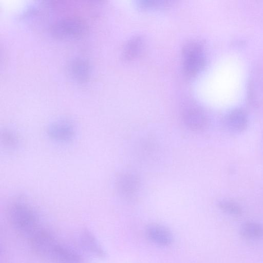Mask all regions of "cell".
<instances>
[{"mask_svg": "<svg viewBox=\"0 0 263 263\" xmlns=\"http://www.w3.org/2000/svg\"><path fill=\"white\" fill-rule=\"evenodd\" d=\"M1 140L5 146L10 147L16 146L18 143V139L15 134L6 130L1 134Z\"/></svg>", "mask_w": 263, "mask_h": 263, "instance_id": "2e32d148", "label": "cell"}, {"mask_svg": "<svg viewBox=\"0 0 263 263\" xmlns=\"http://www.w3.org/2000/svg\"><path fill=\"white\" fill-rule=\"evenodd\" d=\"M239 234L246 239H260L263 238V225L255 221H246L240 226Z\"/></svg>", "mask_w": 263, "mask_h": 263, "instance_id": "7c38bea8", "label": "cell"}, {"mask_svg": "<svg viewBox=\"0 0 263 263\" xmlns=\"http://www.w3.org/2000/svg\"><path fill=\"white\" fill-rule=\"evenodd\" d=\"M169 1H138L137 6L141 9L147 10L152 9L164 8L170 5Z\"/></svg>", "mask_w": 263, "mask_h": 263, "instance_id": "9a60e30c", "label": "cell"}, {"mask_svg": "<svg viewBox=\"0 0 263 263\" xmlns=\"http://www.w3.org/2000/svg\"><path fill=\"white\" fill-rule=\"evenodd\" d=\"M47 134L54 140L67 142L74 137L75 131L71 123L65 120H61L50 124L47 128Z\"/></svg>", "mask_w": 263, "mask_h": 263, "instance_id": "9c48e42d", "label": "cell"}, {"mask_svg": "<svg viewBox=\"0 0 263 263\" xmlns=\"http://www.w3.org/2000/svg\"><path fill=\"white\" fill-rule=\"evenodd\" d=\"M7 215L13 227L20 234L30 239L42 229L36 212L23 201H16L10 204Z\"/></svg>", "mask_w": 263, "mask_h": 263, "instance_id": "7a4b0ae2", "label": "cell"}, {"mask_svg": "<svg viewBox=\"0 0 263 263\" xmlns=\"http://www.w3.org/2000/svg\"><path fill=\"white\" fill-rule=\"evenodd\" d=\"M144 47V41L139 36L133 37L126 44L123 56L126 61H132L137 58L142 52Z\"/></svg>", "mask_w": 263, "mask_h": 263, "instance_id": "4fadbf2b", "label": "cell"}, {"mask_svg": "<svg viewBox=\"0 0 263 263\" xmlns=\"http://www.w3.org/2000/svg\"><path fill=\"white\" fill-rule=\"evenodd\" d=\"M182 117L185 125L194 131L203 130L207 125V118L205 113L196 106L185 108L183 111Z\"/></svg>", "mask_w": 263, "mask_h": 263, "instance_id": "ba28073f", "label": "cell"}, {"mask_svg": "<svg viewBox=\"0 0 263 263\" xmlns=\"http://www.w3.org/2000/svg\"><path fill=\"white\" fill-rule=\"evenodd\" d=\"M224 123L226 128L231 132L240 133L247 128L248 118L243 110L235 109L226 116Z\"/></svg>", "mask_w": 263, "mask_h": 263, "instance_id": "30bf717a", "label": "cell"}, {"mask_svg": "<svg viewBox=\"0 0 263 263\" xmlns=\"http://www.w3.org/2000/svg\"><path fill=\"white\" fill-rule=\"evenodd\" d=\"M67 69L71 79L79 83L87 82L91 72L89 62L86 59L80 57L71 59L68 62Z\"/></svg>", "mask_w": 263, "mask_h": 263, "instance_id": "8992f818", "label": "cell"}, {"mask_svg": "<svg viewBox=\"0 0 263 263\" xmlns=\"http://www.w3.org/2000/svg\"><path fill=\"white\" fill-rule=\"evenodd\" d=\"M82 246L89 252L98 257H104L106 253L95 236L89 231L85 230L81 234Z\"/></svg>", "mask_w": 263, "mask_h": 263, "instance_id": "8fae6325", "label": "cell"}, {"mask_svg": "<svg viewBox=\"0 0 263 263\" xmlns=\"http://www.w3.org/2000/svg\"><path fill=\"white\" fill-rule=\"evenodd\" d=\"M145 234L151 242L161 247L168 246L174 240V236L171 230L159 223L149 224L146 228Z\"/></svg>", "mask_w": 263, "mask_h": 263, "instance_id": "52a82bcc", "label": "cell"}, {"mask_svg": "<svg viewBox=\"0 0 263 263\" xmlns=\"http://www.w3.org/2000/svg\"><path fill=\"white\" fill-rule=\"evenodd\" d=\"M219 209L226 213L233 216H238L242 213V209L237 203L229 200H222L219 202Z\"/></svg>", "mask_w": 263, "mask_h": 263, "instance_id": "5bb4252c", "label": "cell"}, {"mask_svg": "<svg viewBox=\"0 0 263 263\" xmlns=\"http://www.w3.org/2000/svg\"><path fill=\"white\" fill-rule=\"evenodd\" d=\"M140 179L134 173L126 172L119 175L116 181L117 191L122 198L130 199L139 190Z\"/></svg>", "mask_w": 263, "mask_h": 263, "instance_id": "5b68a950", "label": "cell"}, {"mask_svg": "<svg viewBox=\"0 0 263 263\" xmlns=\"http://www.w3.org/2000/svg\"><path fill=\"white\" fill-rule=\"evenodd\" d=\"M183 70L187 77L197 76L205 65V56L202 45L196 41L186 43L182 49Z\"/></svg>", "mask_w": 263, "mask_h": 263, "instance_id": "277c9868", "label": "cell"}, {"mask_svg": "<svg viewBox=\"0 0 263 263\" xmlns=\"http://www.w3.org/2000/svg\"><path fill=\"white\" fill-rule=\"evenodd\" d=\"M32 247L37 254L54 263L81 262L74 250L59 243L48 232L36 238Z\"/></svg>", "mask_w": 263, "mask_h": 263, "instance_id": "6da1fadb", "label": "cell"}, {"mask_svg": "<svg viewBox=\"0 0 263 263\" xmlns=\"http://www.w3.org/2000/svg\"><path fill=\"white\" fill-rule=\"evenodd\" d=\"M88 26L82 18L74 16L63 17L54 21L49 27L50 35L59 40H75L84 37Z\"/></svg>", "mask_w": 263, "mask_h": 263, "instance_id": "3957f363", "label": "cell"}]
</instances>
